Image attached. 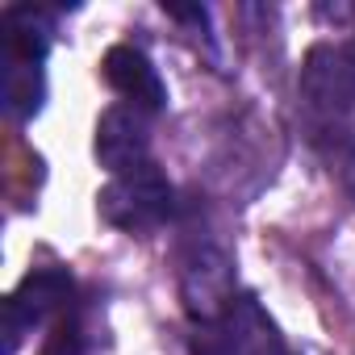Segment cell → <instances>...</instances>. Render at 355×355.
Here are the masks:
<instances>
[{
  "label": "cell",
  "mask_w": 355,
  "mask_h": 355,
  "mask_svg": "<svg viewBox=\"0 0 355 355\" xmlns=\"http://www.w3.org/2000/svg\"><path fill=\"white\" fill-rule=\"evenodd\" d=\"M301 101L318 134H338L347 146V117L355 113V46H313L301 67Z\"/></svg>",
  "instance_id": "1"
},
{
  "label": "cell",
  "mask_w": 355,
  "mask_h": 355,
  "mask_svg": "<svg viewBox=\"0 0 355 355\" xmlns=\"http://www.w3.org/2000/svg\"><path fill=\"white\" fill-rule=\"evenodd\" d=\"M193 355H293L276 322L251 293H239L218 318L197 322Z\"/></svg>",
  "instance_id": "2"
},
{
  "label": "cell",
  "mask_w": 355,
  "mask_h": 355,
  "mask_svg": "<svg viewBox=\"0 0 355 355\" xmlns=\"http://www.w3.org/2000/svg\"><path fill=\"white\" fill-rule=\"evenodd\" d=\"M175 209V193L167 184V175L155 167V163H142L134 171H121L101 189L96 197V214L117 226V230H130V234H142V230H155L171 218Z\"/></svg>",
  "instance_id": "3"
},
{
  "label": "cell",
  "mask_w": 355,
  "mask_h": 355,
  "mask_svg": "<svg viewBox=\"0 0 355 355\" xmlns=\"http://www.w3.org/2000/svg\"><path fill=\"white\" fill-rule=\"evenodd\" d=\"M71 305H76V284H71V276L63 268H38V272H30L9 293V301H5V326H0L5 343H0V351L13 355L34 326L59 322Z\"/></svg>",
  "instance_id": "4"
},
{
  "label": "cell",
  "mask_w": 355,
  "mask_h": 355,
  "mask_svg": "<svg viewBox=\"0 0 355 355\" xmlns=\"http://www.w3.org/2000/svg\"><path fill=\"white\" fill-rule=\"evenodd\" d=\"M180 293H184V309H189L197 322L218 318V313L239 297V293H234V268H230V255L218 251V247H197V251L184 259Z\"/></svg>",
  "instance_id": "5"
},
{
  "label": "cell",
  "mask_w": 355,
  "mask_h": 355,
  "mask_svg": "<svg viewBox=\"0 0 355 355\" xmlns=\"http://www.w3.org/2000/svg\"><path fill=\"white\" fill-rule=\"evenodd\" d=\"M150 150V125H146V113L134 109V105H113L101 113L96 121V159L105 171L121 175V171H134L146 159Z\"/></svg>",
  "instance_id": "6"
},
{
  "label": "cell",
  "mask_w": 355,
  "mask_h": 355,
  "mask_svg": "<svg viewBox=\"0 0 355 355\" xmlns=\"http://www.w3.org/2000/svg\"><path fill=\"white\" fill-rule=\"evenodd\" d=\"M101 67H105L109 88H113L125 105H134V109H142V113L163 109L167 88H163L159 71L150 67V59H146L138 46H113V51L105 55V63H101Z\"/></svg>",
  "instance_id": "7"
},
{
  "label": "cell",
  "mask_w": 355,
  "mask_h": 355,
  "mask_svg": "<svg viewBox=\"0 0 355 355\" xmlns=\"http://www.w3.org/2000/svg\"><path fill=\"white\" fill-rule=\"evenodd\" d=\"M5 63V84H0V101H5V113L26 121L42 109L46 101V76H42V63H30V59H0Z\"/></svg>",
  "instance_id": "8"
},
{
  "label": "cell",
  "mask_w": 355,
  "mask_h": 355,
  "mask_svg": "<svg viewBox=\"0 0 355 355\" xmlns=\"http://www.w3.org/2000/svg\"><path fill=\"white\" fill-rule=\"evenodd\" d=\"M46 355H96V338L88 330V318L76 305L55 322V334L46 343Z\"/></svg>",
  "instance_id": "9"
},
{
  "label": "cell",
  "mask_w": 355,
  "mask_h": 355,
  "mask_svg": "<svg viewBox=\"0 0 355 355\" xmlns=\"http://www.w3.org/2000/svg\"><path fill=\"white\" fill-rule=\"evenodd\" d=\"M338 175H343V189H347L351 201H355V142L338 146Z\"/></svg>",
  "instance_id": "10"
},
{
  "label": "cell",
  "mask_w": 355,
  "mask_h": 355,
  "mask_svg": "<svg viewBox=\"0 0 355 355\" xmlns=\"http://www.w3.org/2000/svg\"><path fill=\"white\" fill-rule=\"evenodd\" d=\"M163 13H167V17H180V21H201V26H205V9H201V5L184 9V5H167V0H163Z\"/></svg>",
  "instance_id": "11"
}]
</instances>
